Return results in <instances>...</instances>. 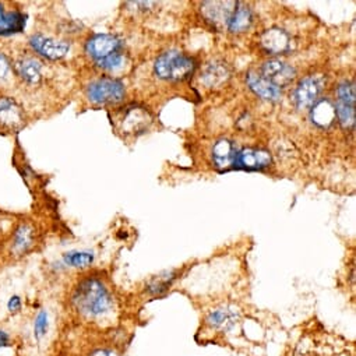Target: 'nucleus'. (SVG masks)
I'll return each instance as SVG.
<instances>
[{"label": "nucleus", "instance_id": "12", "mask_svg": "<svg viewBox=\"0 0 356 356\" xmlns=\"http://www.w3.org/2000/svg\"><path fill=\"white\" fill-rule=\"evenodd\" d=\"M27 26V15L20 10L8 12L0 3V37H10L24 31Z\"/></svg>", "mask_w": 356, "mask_h": 356}, {"label": "nucleus", "instance_id": "6", "mask_svg": "<svg viewBox=\"0 0 356 356\" xmlns=\"http://www.w3.org/2000/svg\"><path fill=\"white\" fill-rule=\"evenodd\" d=\"M325 79L323 76H307L299 81L293 91V102L298 109L313 106L324 88Z\"/></svg>", "mask_w": 356, "mask_h": 356}, {"label": "nucleus", "instance_id": "11", "mask_svg": "<svg viewBox=\"0 0 356 356\" xmlns=\"http://www.w3.org/2000/svg\"><path fill=\"white\" fill-rule=\"evenodd\" d=\"M236 5L235 2H206L202 6V13L213 26L227 27Z\"/></svg>", "mask_w": 356, "mask_h": 356}, {"label": "nucleus", "instance_id": "21", "mask_svg": "<svg viewBox=\"0 0 356 356\" xmlns=\"http://www.w3.org/2000/svg\"><path fill=\"white\" fill-rule=\"evenodd\" d=\"M229 77V70L222 63H211L203 73L202 81L209 87H218Z\"/></svg>", "mask_w": 356, "mask_h": 356}, {"label": "nucleus", "instance_id": "26", "mask_svg": "<svg viewBox=\"0 0 356 356\" xmlns=\"http://www.w3.org/2000/svg\"><path fill=\"white\" fill-rule=\"evenodd\" d=\"M8 309L10 313H17L22 309V299L20 296H12L8 302Z\"/></svg>", "mask_w": 356, "mask_h": 356}, {"label": "nucleus", "instance_id": "28", "mask_svg": "<svg viewBox=\"0 0 356 356\" xmlns=\"http://www.w3.org/2000/svg\"><path fill=\"white\" fill-rule=\"evenodd\" d=\"M91 356H118V355L109 349H99V350H95Z\"/></svg>", "mask_w": 356, "mask_h": 356}, {"label": "nucleus", "instance_id": "3", "mask_svg": "<svg viewBox=\"0 0 356 356\" xmlns=\"http://www.w3.org/2000/svg\"><path fill=\"white\" fill-rule=\"evenodd\" d=\"M87 98L95 105H113L124 98V84L112 77L91 81L87 87Z\"/></svg>", "mask_w": 356, "mask_h": 356}, {"label": "nucleus", "instance_id": "2", "mask_svg": "<svg viewBox=\"0 0 356 356\" xmlns=\"http://www.w3.org/2000/svg\"><path fill=\"white\" fill-rule=\"evenodd\" d=\"M195 69V60L179 51H168L162 54L154 65L155 74L168 81L186 80L193 74Z\"/></svg>", "mask_w": 356, "mask_h": 356}, {"label": "nucleus", "instance_id": "22", "mask_svg": "<svg viewBox=\"0 0 356 356\" xmlns=\"http://www.w3.org/2000/svg\"><path fill=\"white\" fill-rule=\"evenodd\" d=\"M63 260L67 266L74 268H84L91 266L94 261V254L91 252H80V250H72L63 254Z\"/></svg>", "mask_w": 356, "mask_h": 356}, {"label": "nucleus", "instance_id": "27", "mask_svg": "<svg viewBox=\"0 0 356 356\" xmlns=\"http://www.w3.org/2000/svg\"><path fill=\"white\" fill-rule=\"evenodd\" d=\"M10 343V337H9V334L6 332V331H3V330H0V348H5V346H8Z\"/></svg>", "mask_w": 356, "mask_h": 356}, {"label": "nucleus", "instance_id": "8", "mask_svg": "<svg viewBox=\"0 0 356 356\" xmlns=\"http://www.w3.org/2000/svg\"><path fill=\"white\" fill-rule=\"evenodd\" d=\"M273 158L266 149L259 148H242L238 149L234 161V168L243 170H261L270 166Z\"/></svg>", "mask_w": 356, "mask_h": 356}, {"label": "nucleus", "instance_id": "7", "mask_svg": "<svg viewBox=\"0 0 356 356\" xmlns=\"http://www.w3.org/2000/svg\"><path fill=\"white\" fill-rule=\"evenodd\" d=\"M29 44L35 54H38L40 56L49 59V60L63 59L70 51L69 42L54 40V38L45 37L42 34H34L30 38Z\"/></svg>", "mask_w": 356, "mask_h": 356}, {"label": "nucleus", "instance_id": "1", "mask_svg": "<svg viewBox=\"0 0 356 356\" xmlns=\"http://www.w3.org/2000/svg\"><path fill=\"white\" fill-rule=\"evenodd\" d=\"M74 307L87 317H98L112 307V298L105 285L97 278L83 280L73 293Z\"/></svg>", "mask_w": 356, "mask_h": 356}, {"label": "nucleus", "instance_id": "25", "mask_svg": "<svg viewBox=\"0 0 356 356\" xmlns=\"http://www.w3.org/2000/svg\"><path fill=\"white\" fill-rule=\"evenodd\" d=\"M9 70H10L9 59L3 54H0V81H2L8 76Z\"/></svg>", "mask_w": 356, "mask_h": 356}, {"label": "nucleus", "instance_id": "18", "mask_svg": "<svg viewBox=\"0 0 356 356\" xmlns=\"http://www.w3.org/2000/svg\"><path fill=\"white\" fill-rule=\"evenodd\" d=\"M335 105L330 99H318L312 108V120L320 127H328L335 120Z\"/></svg>", "mask_w": 356, "mask_h": 356}, {"label": "nucleus", "instance_id": "4", "mask_svg": "<svg viewBox=\"0 0 356 356\" xmlns=\"http://www.w3.org/2000/svg\"><path fill=\"white\" fill-rule=\"evenodd\" d=\"M123 42L112 34H95L86 44V54L95 62L101 65L112 56L122 54Z\"/></svg>", "mask_w": 356, "mask_h": 356}, {"label": "nucleus", "instance_id": "17", "mask_svg": "<svg viewBox=\"0 0 356 356\" xmlns=\"http://www.w3.org/2000/svg\"><path fill=\"white\" fill-rule=\"evenodd\" d=\"M33 245H34V229L30 225L23 224L15 231L12 236L10 253L15 256H23L33 248Z\"/></svg>", "mask_w": 356, "mask_h": 356}, {"label": "nucleus", "instance_id": "10", "mask_svg": "<svg viewBox=\"0 0 356 356\" xmlns=\"http://www.w3.org/2000/svg\"><path fill=\"white\" fill-rule=\"evenodd\" d=\"M23 124L24 115L19 104L9 97H0V129L13 131Z\"/></svg>", "mask_w": 356, "mask_h": 356}, {"label": "nucleus", "instance_id": "16", "mask_svg": "<svg viewBox=\"0 0 356 356\" xmlns=\"http://www.w3.org/2000/svg\"><path fill=\"white\" fill-rule=\"evenodd\" d=\"M261 47L268 52V54H284L291 48V38L284 30L273 29L267 30L261 35Z\"/></svg>", "mask_w": 356, "mask_h": 356}, {"label": "nucleus", "instance_id": "9", "mask_svg": "<svg viewBox=\"0 0 356 356\" xmlns=\"http://www.w3.org/2000/svg\"><path fill=\"white\" fill-rule=\"evenodd\" d=\"M260 74L278 88H282L295 79V69L278 59H273L261 66Z\"/></svg>", "mask_w": 356, "mask_h": 356}, {"label": "nucleus", "instance_id": "19", "mask_svg": "<svg viewBox=\"0 0 356 356\" xmlns=\"http://www.w3.org/2000/svg\"><path fill=\"white\" fill-rule=\"evenodd\" d=\"M252 23H253L252 10L248 6H243V5L238 3L232 16H231V19H229V22H228L227 29L231 33H243L248 29H250Z\"/></svg>", "mask_w": 356, "mask_h": 356}, {"label": "nucleus", "instance_id": "15", "mask_svg": "<svg viewBox=\"0 0 356 356\" xmlns=\"http://www.w3.org/2000/svg\"><path fill=\"white\" fill-rule=\"evenodd\" d=\"M236 152H238V148L231 140H225V138L218 140L213 148L214 165L221 170L234 168V161H235Z\"/></svg>", "mask_w": 356, "mask_h": 356}, {"label": "nucleus", "instance_id": "20", "mask_svg": "<svg viewBox=\"0 0 356 356\" xmlns=\"http://www.w3.org/2000/svg\"><path fill=\"white\" fill-rule=\"evenodd\" d=\"M238 320V314L229 309H217L207 316V323L217 330H229Z\"/></svg>", "mask_w": 356, "mask_h": 356}, {"label": "nucleus", "instance_id": "23", "mask_svg": "<svg viewBox=\"0 0 356 356\" xmlns=\"http://www.w3.org/2000/svg\"><path fill=\"white\" fill-rule=\"evenodd\" d=\"M175 280V275L172 273H166L163 275H158L155 277L149 285H148V292L152 293V295H159L162 292H165L173 282Z\"/></svg>", "mask_w": 356, "mask_h": 356}, {"label": "nucleus", "instance_id": "14", "mask_svg": "<svg viewBox=\"0 0 356 356\" xmlns=\"http://www.w3.org/2000/svg\"><path fill=\"white\" fill-rule=\"evenodd\" d=\"M15 73L26 84H38L42 79V63L35 58H20L13 65Z\"/></svg>", "mask_w": 356, "mask_h": 356}, {"label": "nucleus", "instance_id": "24", "mask_svg": "<svg viewBox=\"0 0 356 356\" xmlns=\"http://www.w3.org/2000/svg\"><path fill=\"white\" fill-rule=\"evenodd\" d=\"M49 328V318H48V313L45 310H41L34 321V335L37 339H41Z\"/></svg>", "mask_w": 356, "mask_h": 356}, {"label": "nucleus", "instance_id": "5", "mask_svg": "<svg viewBox=\"0 0 356 356\" xmlns=\"http://www.w3.org/2000/svg\"><path fill=\"white\" fill-rule=\"evenodd\" d=\"M335 118L345 129H352L355 124V84L343 81L337 90Z\"/></svg>", "mask_w": 356, "mask_h": 356}, {"label": "nucleus", "instance_id": "13", "mask_svg": "<svg viewBox=\"0 0 356 356\" xmlns=\"http://www.w3.org/2000/svg\"><path fill=\"white\" fill-rule=\"evenodd\" d=\"M246 81L249 88L260 98L270 101V102H275L281 98L282 95V90L278 88L277 86H274L273 83H270L267 79H264L260 73L256 72H250L246 76Z\"/></svg>", "mask_w": 356, "mask_h": 356}]
</instances>
